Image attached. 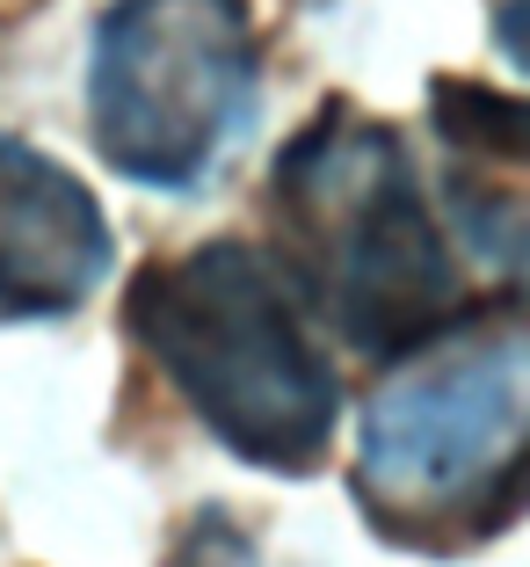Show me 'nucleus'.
<instances>
[{"mask_svg":"<svg viewBox=\"0 0 530 567\" xmlns=\"http://www.w3.org/2000/svg\"><path fill=\"white\" fill-rule=\"evenodd\" d=\"M124 328L183 408L262 473H313L342 422V379L305 328L299 284L262 240L160 255L124 291Z\"/></svg>","mask_w":530,"mask_h":567,"instance_id":"nucleus-1","label":"nucleus"},{"mask_svg":"<svg viewBox=\"0 0 530 567\" xmlns=\"http://www.w3.org/2000/svg\"><path fill=\"white\" fill-rule=\"evenodd\" d=\"M269 218L283 240V277L328 313L349 350L407 357L465 313L458 262L429 218L407 138L349 102H328L277 153Z\"/></svg>","mask_w":530,"mask_h":567,"instance_id":"nucleus-2","label":"nucleus"},{"mask_svg":"<svg viewBox=\"0 0 530 567\" xmlns=\"http://www.w3.org/2000/svg\"><path fill=\"white\" fill-rule=\"evenodd\" d=\"M530 342L516 291L495 320L465 306L407 350V371L364 408L356 502L378 538L415 553H465L509 532L523 509Z\"/></svg>","mask_w":530,"mask_h":567,"instance_id":"nucleus-3","label":"nucleus"},{"mask_svg":"<svg viewBox=\"0 0 530 567\" xmlns=\"http://www.w3.org/2000/svg\"><path fill=\"white\" fill-rule=\"evenodd\" d=\"M262 51L248 0H116L95 22V153L146 189H197L254 117Z\"/></svg>","mask_w":530,"mask_h":567,"instance_id":"nucleus-4","label":"nucleus"},{"mask_svg":"<svg viewBox=\"0 0 530 567\" xmlns=\"http://www.w3.org/2000/svg\"><path fill=\"white\" fill-rule=\"evenodd\" d=\"M116 262L110 218L81 175L0 132V320H51L87 306Z\"/></svg>","mask_w":530,"mask_h":567,"instance_id":"nucleus-5","label":"nucleus"},{"mask_svg":"<svg viewBox=\"0 0 530 567\" xmlns=\"http://www.w3.org/2000/svg\"><path fill=\"white\" fill-rule=\"evenodd\" d=\"M436 132L458 153H472V167L487 175H516L523 167V110L509 95H487L480 81H436Z\"/></svg>","mask_w":530,"mask_h":567,"instance_id":"nucleus-6","label":"nucleus"},{"mask_svg":"<svg viewBox=\"0 0 530 567\" xmlns=\"http://www.w3.org/2000/svg\"><path fill=\"white\" fill-rule=\"evenodd\" d=\"M175 567H254V546L211 509V517H197V524H189V538L175 546Z\"/></svg>","mask_w":530,"mask_h":567,"instance_id":"nucleus-7","label":"nucleus"}]
</instances>
